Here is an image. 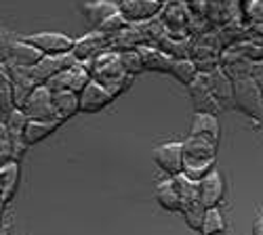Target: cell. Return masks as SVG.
I'll return each mask as SVG.
<instances>
[{
  "instance_id": "cell-8",
  "label": "cell",
  "mask_w": 263,
  "mask_h": 235,
  "mask_svg": "<svg viewBox=\"0 0 263 235\" xmlns=\"http://www.w3.org/2000/svg\"><path fill=\"white\" fill-rule=\"evenodd\" d=\"M24 112H26V116L30 120H57L55 105H53V93H51V89L47 87V84L38 87L30 95Z\"/></svg>"
},
{
  "instance_id": "cell-16",
  "label": "cell",
  "mask_w": 263,
  "mask_h": 235,
  "mask_svg": "<svg viewBox=\"0 0 263 235\" xmlns=\"http://www.w3.org/2000/svg\"><path fill=\"white\" fill-rule=\"evenodd\" d=\"M183 160H194V162L217 160V143L204 137H187L183 141Z\"/></svg>"
},
{
  "instance_id": "cell-2",
  "label": "cell",
  "mask_w": 263,
  "mask_h": 235,
  "mask_svg": "<svg viewBox=\"0 0 263 235\" xmlns=\"http://www.w3.org/2000/svg\"><path fill=\"white\" fill-rule=\"evenodd\" d=\"M42 57L26 38H3V63L9 68H36Z\"/></svg>"
},
{
  "instance_id": "cell-3",
  "label": "cell",
  "mask_w": 263,
  "mask_h": 235,
  "mask_svg": "<svg viewBox=\"0 0 263 235\" xmlns=\"http://www.w3.org/2000/svg\"><path fill=\"white\" fill-rule=\"evenodd\" d=\"M93 78H91V72L89 68H86V63L78 61L76 66L63 70L61 74L53 76L47 87L51 89V93H59V91H72V93H82L86 89V84H89Z\"/></svg>"
},
{
  "instance_id": "cell-10",
  "label": "cell",
  "mask_w": 263,
  "mask_h": 235,
  "mask_svg": "<svg viewBox=\"0 0 263 235\" xmlns=\"http://www.w3.org/2000/svg\"><path fill=\"white\" fill-rule=\"evenodd\" d=\"M190 95H192V101L196 105V112H206V114H215L219 112V103L213 95V89H211V76L209 74H200L198 78L194 80V84L190 87Z\"/></svg>"
},
{
  "instance_id": "cell-14",
  "label": "cell",
  "mask_w": 263,
  "mask_h": 235,
  "mask_svg": "<svg viewBox=\"0 0 263 235\" xmlns=\"http://www.w3.org/2000/svg\"><path fill=\"white\" fill-rule=\"evenodd\" d=\"M141 59H143V68L147 72H160V74H171L175 59L166 55L160 47H152V45H139L137 47Z\"/></svg>"
},
{
  "instance_id": "cell-7",
  "label": "cell",
  "mask_w": 263,
  "mask_h": 235,
  "mask_svg": "<svg viewBox=\"0 0 263 235\" xmlns=\"http://www.w3.org/2000/svg\"><path fill=\"white\" fill-rule=\"evenodd\" d=\"M109 51V36L99 32V30H93L89 34H84L82 38L76 40V45H74V57L82 63H89L93 61L95 57H99L101 53Z\"/></svg>"
},
{
  "instance_id": "cell-25",
  "label": "cell",
  "mask_w": 263,
  "mask_h": 235,
  "mask_svg": "<svg viewBox=\"0 0 263 235\" xmlns=\"http://www.w3.org/2000/svg\"><path fill=\"white\" fill-rule=\"evenodd\" d=\"M202 235H223L226 233V219L219 208H209L202 221Z\"/></svg>"
},
{
  "instance_id": "cell-11",
  "label": "cell",
  "mask_w": 263,
  "mask_h": 235,
  "mask_svg": "<svg viewBox=\"0 0 263 235\" xmlns=\"http://www.w3.org/2000/svg\"><path fill=\"white\" fill-rule=\"evenodd\" d=\"M78 59L74 57V53H65V55H45L42 61L34 68V74L38 78L40 84H47L53 76L61 74L63 70H68L72 66H76Z\"/></svg>"
},
{
  "instance_id": "cell-20",
  "label": "cell",
  "mask_w": 263,
  "mask_h": 235,
  "mask_svg": "<svg viewBox=\"0 0 263 235\" xmlns=\"http://www.w3.org/2000/svg\"><path fill=\"white\" fill-rule=\"evenodd\" d=\"M19 162H7L0 166V191H3V206H7L11 202V198L15 196L17 185H19Z\"/></svg>"
},
{
  "instance_id": "cell-9",
  "label": "cell",
  "mask_w": 263,
  "mask_h": 235,
  "mask_svg": "<svg viewBox=\"0 0 263 235\" xmlns=\"http://www.w3.org/2000/svg\"><path fill=\"white\" fill-rule=\"evenodd\" d=\"M112 101H114L112 93H109L105 87H101L99 82L91 80L86 84V89L80 93V112L82 114H97V112L105 110Z\"/></svg>"
},
{
  "instance_id": "cell-22",
  "label": "cell",
  "mask_w": 263,
  "mask_h": 235,
  "mask_svg": "<svg viewBox=\"0 0 263 235\" xmlns=\"http://www.w3.org/2000/svg\"><path fill=\"white\" fill-rule=\"evenodd\" d=\"M171 74L177 78L183 87H192L194 84V80L200 76V70H198V66L192 61V59H175V63H173V70H171Z\"/></svg>"
},
{
  "instance_id": "cell-6",
  "label": "cell",
  "mask_w": 263,
  "mask_h": 235,
  "mask_svg": "<svg viewBox=\"0 0 263 235\" xmlns=\"http://www.w3.org/2000/svg\"><path fill=\"white\" fill-rule=\"evenodd\" d=\"M160 11L162 0H122L120 3V13L130 26H139L149 19H156Z\"/></svg>"
},
{
  "instance_id": "cell-24",
  "label": "cell",
  "mask_w": 263,
  "mask_h": 235,
  "mask_svg": "<svg viewBox=\"0 0 263 235\" xmlns=\"http://www.w3.org/2000/svg\"><path fill=\"white\" fill-rule=\"evenodd\" d=\"M0 80H3V84H0V112H3V116H7L9 112L15 110V97H13V80L5 68H0Z\"/></svg>"
},
{
  "instance_id": "cell-26",
  "label": "cell",
  "mask_w": 263,
  "mask_h": 235,
  "mask_svg": "<svg viewBox=\"0 0 263 235\" xmlns=\"http://www.w3.org/2000/svg\"><path fill=\"white\" fill-rule=\"evenodd\" d=\"M120 59H122V66H124V70H126L128 76H135V74L145 72V68H143V59H141V55H139L137 49L122 51V53H120Z\"/></svg>"
},
{
  "instance_id": "cell-13",
  "label": "cell",
  "mask_w": 263,
  "mask_h": 235,
  "mask_svg": "<svg viewBox=\"0 0 263 235\" xmlns=\"http://www.w3.org/2000/svg\"><path fill=\"white\" fill-rule=\"evenodd\" d=\"M223 196H226V179L219 170H213L204 181H200V200L209 210V208H219V204L223 202Z\"/></svg>"
},
{
  "instance_id": "cell-31",
  "label": "cell",
  "mask_w": 263,
  "mask_h": 235,
  "mask_svg": "<svg viewBox=\"0 0 263 235\" xmlns=\"http://www.w3.org/2000/svg\"><path fill=\"white\" fill-rule=\"evenodd\" d=\"M168 3H173V0H168Z\"/></svg>"
},
{
  "instance_id": "cell-4",
  "label": "cell",
  "mask_w": 263,
  "mask_h": 235,
  "mask_svg": "<svg viewBox=\"0 0 263 235\" xmlns=\"http://www.w3.org/2000/svg\"><path fill=\"white\" fill-rule=\"evenodd\" d=\"M156 166L162 170L166 177H179L183 173V143L171 141L154 147L152 152Z\"/></svg>"
},
{
  "instance_id": "cell-23",
  "label": "cell",
  "mask_w": 263,
  "mask_h": 235,
  "mask_svg": "<svg viewBox=\"0 0 263 235\" xmlns=\"http://www.w3.org/2000/svg\"><path fill=\"white\" fill-rule=\"evenodd\" d=\"M204 215H206V206L202 204V200H196V202H190V204H183L181 206V217H183L185 225L190 229H194V231H200L202 229Z\"/></svg>"
},
{
  "instance_id": "cell-5",
  "label": "cell",
  "mask_w": 263,
  "mask_h": 235,
  "mask_svg": "<svg viewBox=\"0 0 263 235\" xmlns=\"http://www.w3.org/2000/svg\"><path fill=\"white\" fill-rule=\"evenodd\" d=\"M30 45H34L42 55H65L72 53L76 40L61 32H36L32 36H26Z\"/></svg>"
},
{
  "instance_id": "cell-29",
  "label": "cell",
  "mask_w": 263,
  "mask_h": 235,
  "mask_svg": "<svg viewBox=\"0 0 263 235\" xmlns=\"http://www.w3.org/2000/svg\"><path fill=\"white\" fill-rule=\"evenodd\" d=\"M247 15L255 21H263V0H247L245 3Z\"/></svg>"
},
{
  "instance_id": "cell-21",
  "label": "cell",
  "mask_w": 263,
  "mask_h": 235,
  "mask_svg": "<svg viewBox=\"0 0 263 235\" xmlns=\"http://www.w3.org/2000/svg\"><path fill=\"white\" fill-rule=\"evenodd\" d=\"M61 120H30L28 128H26V145H36L40 141H45L47 137H51L57 128L61 126Z\"/></svg>"
},
{
  "instance_id": "cell-18",
  "label": "cell",
  "mask_w": 263,
  "mask_h": 235,
  "mask_svg": "<svg viewBox=\"0 0 263 235\" xmlns=\"http://www.w3.org/2000/svg\"><path fill=\"white\" fill-rule=\"evenodd\" d=\"M209 76H211V89H213V95H215V99H217V103H219V108H221V110L232 108V105L236 103V101H234L236 87L232 84V80L228 78V74L221 72V70H215V72L209 74Z\"/></svg>"
},
{
  "instance_id": "cell-12",
  "label": "cell",
  "mask_w": 263,
  "mask_h": 235,
  "mask_svg": "<svg viewBox=\"0 0 263 235\" xmlns=\"http://www.w3.org/2000/svg\"><path fill=\"white\" fill-rule=\"evenodd\" d=\"M80 13L95 30H99V26L105 19L120 13V3H112V0H89V3H82Z\"/></svg>"
},
{
  "instance_id": "cell-19",
  "label": "cell",
  "mask_w": 263,
  "mask_h": 235,
  "mask_svg": "<svg viewBox=\"0 0 263 235\" xmlns=\"http://www.w3.org/2000/svg\"><path fill=\"white\" fill-rule=\"evenodd\" d=\"M53 105H55L57 120L65 122V120H70L72 116H76L80 112V95L72 93V91L53 93Z\"/></svg>"
},
{
  "instance_id": "cell-17",
  "label": "cell",
  "mask_w": 263,
  "mask_h": 235,
  "mask_svg": "<svg viewBox=\"0 0 263 235\" xmlns=\"http://www.w3.org/2000/svg\"><path fill=\"white\" fill-rule=\"evenodd\" d=\"M156 202L160 204L162 210L166 212H181V194H179V187L175 177H166L156 185Z\"/></svg>"
},
{
  "instance_id": "cell-30",
  "label": "cell",
  "mask_w": 263,
  "mask_h": 235,
  "mask_svg": "<svg viewBox=\"0 0 263 235\" xmlns=\"http://www.w3.org/2000/svg\"><path fill=\"white\" fill-rule=\"evenodd\" d=\"M253 235H263V210L259 212V217L255 219V225H253Z\"/></svg>"
},
{
  "instance_id": "cell-27",
  "label": "cell",
  "mask_w": 263,
  "mask_h": 235,
  "mask_svg": "<svg viewBox=\"0 0 263 235\" xmlns=\"http://www.w3.org/2000/svg\"><path fill=\"white\" fill-rule=\"evenodd\" d=\"M7 162H17L15 160V143L7 131V126L0 124V166Z\"/></svg>"
},
{
  "instance_id": "cell-28",
  "label": "cell",
  "mask_w": 263,
  "mask_h": 235,
  "mask_svg": "<svg viewBox=\"0 0 263 235\" xmlns=\"http://www.w3.org/2000/svg\"><path fill=\"white\" fill-rule=\"evenodd\" d=\"M126 26H130V24L124 19V15H122V13H116V15H112L109 19L103 21V24L99 26V32H103V34H107V36H114V34H118L120 30H124Z\"/></svg>"
},
{
  "instance_id": "cell-15",
  "label": "cell",
  "mask_w": 263,
  "mask_h": 235,
  "mask_svg": "<svg viewBox=\"0 0 263 235\" xmlns=\"http://www.w3.org/2000/svg\"><path fill=\"white\" fill-rule=\"evenodd\" d=\"M190 137H204L211 139L213 143L219 145V137H221V126L215 114H206V112H196L192 118V126H190Z\"/></svg>"
},
{
  "instance_id": "cell-1",
  "label": "cell",
  "mask_w": 263,
  "mask_h": 235,
  "mask_svg": "<svg viewBox=\"0 0 263 235\" xmlns=\"http://www.w3.org/2000/svg\"><path fill=\"white\" fill-rule=\"evenodd\" d=\"M86 68L91 72V78L95 82H99L101 87H105L112 97H120L124 91H128V87L133 84V76H128L124 66H122V59L120 53L116 51H105L99 57H95L93 61L86 63Z\"/></svg>"
}]
</instances>
